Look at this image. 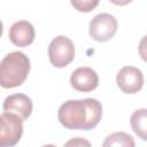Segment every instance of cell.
Returning a JSON list of instances; mask_svg holds the SVG:
<instances>
[{
    "instance_id": "obj_15",
    "label": "cell",
    "mask_w": 147,
    "mask_h": 147,
    "mask_svg": "<svg viewBox=\"0 0 147 147\" xmlns=\"http://www.w3.org/2000/svg\"><path fill=\"white\" fill-rule=\"evenodd\" d=\"M109 1L116 6H126V5L131 3L133 0H109Z\"/></svg>"
},
{
    "instance_id": "obj_5",
    "label": "cell",
    "mask_w": 147,
    "mask_h": 147,
    "mask_svg": "<svg viewBox=\"0 0 147 147\" xmlns=\"http://www.w3.org/2000/svg\"><path fill=\"white\" fill-rule=\"evenodd\" d=\"M117 28V20L110 14L102 13L92 18L88 26V33L95 41L103 42L110 40L116 34Z\"/></svg>"
},
{
    "instance_id": "obj_12",
    "label": "cell",
    "mask_w": 147,
    "mask_h": 147,
    "mask_svg": "<svg viewBox=\"0 0 147 147\" xmlns=\"http://www.w3.org/2000/svg\"><path fill=\"white\" fill-rule=\"evenodd\" d=\"M100 0H70L71 6L80 13H88L96 8Z\"/></svg>"
},
{
    "instance_id": "obj_1",
    "label": "cell",
    "mask_w": 147,
    "mask_h": 147,
    "mask_svg": "<svg viewBox=\"0 0 147 147\" xmlns=\"http://www.w3.org/2000/svg\"><path fill=\"white\" fill-rule=\"evenodd\" d=\"M102 115V106L96 99L68 100L62 103L57 111L60 123L69 130H92Z\"/></svg>"
},
{
    "instance_id": "obj_11",
    "label": "cell",
    "mask_w": 147,
    "mask_h": 147,
    "mask_svg": "<svg viewBox=\"0 0 147 147\" xmlns=\"http://www.w3.org/2000/svg\"><path fill=\"white\" fill-rule=\"evenodd\" d=\"M111 146L134 147V140L130 134L125 132H115L109 134L103 142V147H111Z\"/></svg>"
},
{
    "instance_id": "obj_13",
    "label": "cell",
    "mask_w": 147,
    "mask_h": 147,
    "mask_svg": "<svg viewBox=\"0 0 147 147\" xmlns=\"http://www.w3.org/2000/svg\"><path fill=\"white\" fill-rule=\"evenodd\" d=\"M138 49H139V55H140V57H141L145 62H147V36H145V37L141 38V40L139 41V47H138Z\"/></svg>"
},
{
    "instance_id": "obj_6",
    "label": "cell",
    "mask_w": 147,
    "mask_h": 147,
    "mask_svg": "<svg viewBox=\"0 0 147 147\" xmlns=\"http://www.w3.org/2000/svg\"><path fill=\"white\" fill-rule=\"evenodd\" d=\"M116 83L122 92L134 94L144 86V75L140 69L132 65H125L117 72Z\"/></svg>"
},
{
    "instance_id": "obj_3",
    "label": "cell",
    "mask_w": 147,
    "mask_h": 147,
    "mask_svg": "<svg viewBox=\"0 0 147 147\" xmlns=\"http://www.w3.org/2000/svg\"><path fill=\"white\" fill-rule=\"evenodd\" d=\"M23 134V119L13 113L3 111L0 116V146H15Z\"/></svg>"
},
{
    "instance_id": "obj_10",
    "label": "cell",
    "mask_w": 147,
    "mask_h": 147,
    "mask_svg": "<svg viewBox=\"0 0 147 147\" xmlns=\"http://www.w3.org/2000/svg\"><path fill=\"white\" fill-rule=\"evenodd\" d=\"M130 124L133 132L141 139L147 141V109L141 108L131 115Z\"/></svg>"
},
{
    "instance_id": "obj_8",
    "label": "cell",
    "mask_w": 147,
    "mask_h": 147,
    "mask_svg": "<svg viewBox=\"0 0 147 147\" xmlns=\"http://www.w3.org/2000/svg\"><path fill=\"white\" fill-rule=\"evenodd\" d=\"M9 40L17 47H26L34 40L36 31L28 21H17L9 29Z\"/></svg>"
},
{
    "instance_id": "obj_14",
    "label": "cell",
    "mask_w": 147,
    "mask_h": 147,
    "mask_svg": "<svg viewBox=\"0 0 147 147\" xmlns=\"http://www.w3.org/2000/svg\"><path fill=\"white\" fill-rule=\"evenodd\" d=\"M71 145H74V146H76V145H86V146H90V142L86 141V140H83L80 138H76V139H72V140H70V141H68L65 144V146H71Z\"/></svg>"
},
{
    "instance_id": "obj_7",
    "label": "cell",
    "mask_w": 147,
    "mask_h": 147,
    "mask_svg": "<svg viewBox=\"0 0 147 147\" xmlns=\"http://www.w3.org/2000/svg\"><path fill=\"white\" fill-rule=\"evenodd\" d=\"M70 85L78 92H91L99 85V76L90 67H80L70 76Z\"/></svg>"
},
{
    "instance_id": "obj_2",
    "label": "cell",
    "mask_w": 147,
    "mask_h": 147,
    "mask_svg": "<svg viewBox=\"0 0 147 147\" xmlns=\"http://www.w3.org/2000/svg\"><path fill=\"white\" fill-rule=\"evenodd\" d=\"M30 72V60L23 52L7 54L0 63V85L3 88L21 86Z\"/></svg>"
},
{
    "instance_id": "obj_4",
    "label": "cell",
    "mask_w": 147,
    "mask_h": 147,
    "mask_svg": "<svg viewBox=\"0 0 147 147\" xmlns=\"http://www.w3.org/2000/svg\"><path fill=\"white\" fill-rule=\"evenodd\" d=\"M48 59L52 65L64 68L75 59V45L64 36L55 37L48 46Z\"/></svg>"
},
{
    "instance_id": "obj_9",
    "label": "cell",
    "mask_w": 147,
    "mask_h": 147,
    "mask_svg": "<svg viewBox=\"0 0 147 147\" xmlns=\"http://www.w3.org/2000/svg\"><path fill=\"white\" fill-rule=\"evenodd\" d=\"M2 108H3V111L16 114L24 121L31 115L33 105H32L31 99L28 95L23 93H16L5 99Z\"/></svg>"
}]
</instances>
